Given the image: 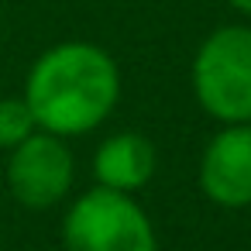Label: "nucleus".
I'll list each match as a JSON object with an SVG mask.
<instances>
[{
	"label": "nucleus",
	"instance_id": "obj_1",
	"mask_svg": "<svg viewBox=\"0 0 251 251\" xmlns=\"http://www.w3.org/2000/svg\"><path fill=\"white\" fill-rule=\"evenodd\" d=\"M25 100L35 124L59 138L100 127L121 100V73L110 52L90 42H62L42 52L28 73Z\"/></svg>",
	"mask_w": 251,
	"mask_h": 251
},
{
	"label": "nucleus",
	"instance_id": "obj_2",
	"mask_svg": "<svg viewBox=\"0 0 251 251\" xmlns=\"http://www.w3.org/2000/svg\"><path fill=\"white\" fill-rule=\"evenodd\" d=\"M193 93L224 124L251 121V28L227 25L206 35L193 59Z\"/></svg>",
	"mask_w": 251,
	"mask_h": 251
},
{
	"label": "nucleus",
	"instance_id": "obj_3",
	"mask_svg": "<svg viewBox=\"0 0 251 251\" xmlns=\"http://www.w3.org/2000/svg\"><path fill=\"white\" fill-rule=\"evenodd\" d=\"M62 244L66 251H158L148 213L131 193L107 186L86 189L66 210Z\"/></svg>",
	"mask_w": 251,
	"mask_h": 251
},
{
	"label": "nucleus",
	"instance_id": "obj_4",
	"mask_svg": "<svg viewBox=\"0 0 251 251\" xmlns=\"http://www.w3.org/2000/svg\"><path fill=\"white\" fill-rule=\"evenodd\" d=\"M73 151L59 134L35 131L28 141L11 148L7 186L28 210H52L73 186Z\"/></svg>",
	"mask_w": 251,
	"mask_h": 251
},
{
	"label": "nucleus",
	"instance_id": "obj_5",
	"mask_svg": "<svg viewBox=\"0 0 251 251\" xmlns=\"http://www.w3.org/2000/svg\"><path fill=\"white\" fill-rule=\"evenodd\" d=\"M200 186L217 206H251V124H227L210 138L200 158Z\"/></svg>",
	"mask_w": 251,
	"mask_h": 251
},
{
	"label": "nucleus",
	"instance_id": "obj_6",
	"mask_svg": "<svg viewBox=\"0 0 251 251\" xmlns=\"http://www.w3.org/2000/svg\"><path fill=\"white\" fill-rule=\"evenodd\" d=\"M155 172V145L145 134L121 131L100 141L93 155V176L97 186L117 189V193H134L141 189Z\"/></svg>",
	"mask_w": 251,
	"mask_h": 251
},
{
	"label": "nucleus",
	"instance_id": "obj_7",
	"mask_svg": "<svg viewBox=\"0 0 251 251\" xmlns=\"http://www.w3.org/2000/svg\"><path fill=\"white\" fill-rule=\"evenodd\" d=\"M38 131L35 114L25 97H7L0 100V148H18Z\"/></svg>",
	"mask_w": 251,
	"mask_h": 251
},
{
	"label": "nucleus",
	"instance_id": "obj_8",
	"mask_svg": "<svg viewBox=\"0 0 251 251\" xmlns=\"http://www.w3.org/2000/svg\"><path fill=\"white\" fill-rule=\"evenodd\" d=\"M230 7H237L241 14H251V0H230Z\"/></svg>",
	"mask_w": 251,
	"mask_h": 251
}]
</instances>
